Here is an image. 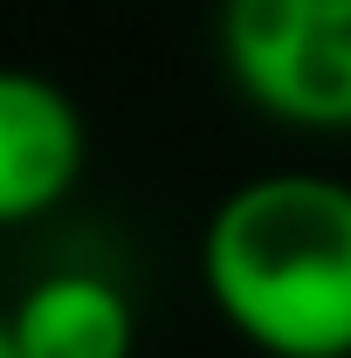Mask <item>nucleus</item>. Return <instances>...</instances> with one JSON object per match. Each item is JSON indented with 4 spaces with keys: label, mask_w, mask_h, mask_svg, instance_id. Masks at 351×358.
Segmentation results:
<instances>
[{
    "label": "nucleus",
    "mask_w": 351,
    "mask_h": 358,
    "mask_svg": "<svg viewBox=\"0 0 351 358\" xmlns=\"http://www.w3.org/2000/svg\"><path fill=\"white\" fill-rule=\"evenodd\" d=\"M200 282L262 358H351V186L255 173L200 227Z\"/></svg>",
    "instance_id": "1"
},
{
    "label": "nucleus",
    "mask_w": 351,
    "mask_h": 358,
    "mask_svg": "<svg viewBox=\"0 0 351 358\" xmlns=\"http://www.w3.org/2000/svg\"><path fill=\"white\" fill-rule=\"evenodd\" d=\"M234 90L303 131H351V0H220Z\"/></svg>",
    "instance_id": "2"
},
{
    "label": "nucleus",
    "mask_w": 351,
    "mask_h": 358,
    "mask_svg": "<svg viewBox=\"0 0 351 358\" xmlns=\"http://www.w3.org/2000/svg\"><path fill=\"white\" fill-rule=\"evenodd\" d=\"M89 159L76 96L21 62H0V227L55 214Z\"/></svg>",
    "instance_id": "3"
},
{
    "label": "nucleus",
    "mask_w": 351,
    "mask_h": 358,
    "mask_svg": "<svg viewBox=\"0 0 351 358\" xmlns=\"http://www.w3.org/2000/svg\"><path fill=\"white\" fill-rule=\"evenodd\" d=\"M7 331L21 358H131L138 310L96 268H48L14 296Z\"/></svg>",
    "instance_id": "4"
},
{
    "label": "nucleus",
    "mask_w": 351,
    "mask_h": 358,
    "mask_svg": "<svg viewBox=\"0 0 351 358\" xmlns=\"http://www.w3.org/2000/svg\"><path fill=\"white\" fill-rule=\"evenodd\" d=\"M0 358H21V345H14V331H7V317H0Z\"/></svg>",
    "instance_id": "5"
}]
</instances>
